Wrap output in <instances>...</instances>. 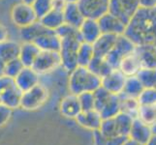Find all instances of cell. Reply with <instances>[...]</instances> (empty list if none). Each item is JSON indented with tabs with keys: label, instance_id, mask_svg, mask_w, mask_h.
<instances>
[{
	"label": "cell",
	"instance_id": "6da1fadb",
	"mask_svg": "<svg viewBox=\"0 0 156 145\" xmlns=\"http://www.w3.org/2000/svg\"><path fill=\"white\" fill-rule=\"evenodd\" d=\"M124 35L136 46L156 45V7L140 8L126 25Z\"/></svg>",
	"mask_w": 156,
	"mask_h": 145
},
{
	"label": "cell",
	"instance_id": "7a4b0ae2",
	"mask_svg": "<svg viewBox=\"0 0 156 145\" xmlns=\"http://www.w3.org/2000/svg\"><path fill=\"white\" fill-rule=\"evenodd\" d=\"M68 87L70 93L74 95L94 92L101 87V78L93 74L87 67L78 66L69 73Z\"/></svg>",
	"mask_w": 156,
	"mask_h": 145
},
{
	"label": "cell",
	"instance_id": "3957f363",
	"mask_svg": "<svg viewBox=\"0 0 156 145\" xmlns=\"http://www.w3.org/2000/svg\"><path fill=\"white\" fill-rule=\"evenodd\" d=\"M94 109L99 112L102 119L115 117L120 112V103L118 95L108 92L103 87L94 91Z\"/></svg>",
	"mask_w": 156,
	"mask_h": 145
},
{
	"label": "cell",
	"instance_id": "277c9868",
	"mask_svg": "<svg viewBox=\"0 0 156 145\" xmlns=\"http://www.w3.org/2000/svg\"><path fill=\"white\" fill-rule=\"evenodd\" d=\"M60 40V48L58 52L61 59V67L70 73L79 66L77 54L82 40L80 36H68Z\"/></svg>",
	"mask_w": 156,
	"mask_h": 145
},
{
	"label": "cell",
	"instance_id": "5b68a950",
	"mask_svg": "<svg viewBox=\"0 0 156 145\" xmlns=\"http://www.w3.org/2000/svg\"><path fill=\"white\" fill-rule=\"evenodd\" d=\"M49 90L41 83L25 91L21 95L20 107L24 110H36L44 105L49 100Z\"/></svg>",
	"mask_w": 156,
	"mask_h": 145
},
{
	"label": "cell",
	"instance_id": "8992f818",
	"mask_svg": "<svg viewBox=\"0 0 156 145\" xmlns=\"http://www.w3.org/2000/svg\"><path fill=\"white\" fill-rule=\"evenodd\" d=\"M135 47L136 45L130 39L127 38L124 34L118 35L116 37V41L114 47L105 56V59L112 69H117L121 59L132 53L135 50Z\"/></svg>",
	"mask_w": 156,
	"mask_h": 145
},
{
	"label": "cell",
	"instance_id": "52a82bcc",
	"mask_svg": "<svg viewBox=\"0 0 156 145\" xmlns=\"http://www.w3.org/2000/svg\"><path fill=\"white\" fill-rule=\"evenodd\" d=\"M139 9V0H110L109 2V13L115 16L126 25Z\"/></svg>",
	"mask_w": 156,
	"mask_h": 145
},
{
	"label": "cell",
	"instance_id": "ba28073f",
	"mask_svg": "<svg viewBox=\"0 0 156 145\" xmlns=\"http://www.w3.org/2000/svg\"><path fill=\"white\" fill-rule=\"evenodd\" d=\"M61 67V59L58 51L41 50L32 65L33 70L41 74H50Z\"/></svg>",
	"mask_w": 156,
	"mask_h": 145
},
{
	"label": "cell",
	"instance_id": "9c48e42d",
	"mask_svg": "<svg viewBox=\"0 0 156 145\" xmlns=\"http://www.w3.org/2000/svg\"><path fill=\"white\" fill-rule=\"evenodd\" d=\"M11 19L16 26L23 28L37 21L38 18L31 5L20 1L11 9Z\"/></svg>",
	"mask_w": 156,
	"mask_h": 145
},
{
	"label": "cell",
	"instance_id": "30bf717a",
	"mask_svg": "<svg viewBox=\"0 0 156 145\" xmlns=\"http://www.w3.org/2000/svg\"><path fill=\"white\" fill-rule=\"evenodd\" d=\"M110 0H79L77 2L84 19L98 20L109 12Z\"/></svg>",
	"mask_w": 156,
	"mask_h": 145
},
{
	"label": "cell",
	"instance_id": "8fae6325",
	"mask_svg": "<svg viewBox=\"0 0 156 145\" xmlns=\"http://www.w3.org/2000/svg\"><path fill=\"white\" fill-rule=\"evenodd\" d=\"M126 76L122 74L118 69H114L101 78V86L108 92L115 95H119L124 87Z\"/></svg>",
	"mask_w": 156,
	"mask_h": 145
},
{
	"label": "cell",
	"instance_id": "7c38bea8",
	"mask_svg": "<svg viewBox=\"0 0 156 145\" xmlns=\"http://www.w3.org/2000/svg\"><path fill=\"white\" fill-rule=\"evenodd\" d=\"M97 21L99 23L101 32L104 34H112L118 36L124 34V31L126 29V24L109 12L104 16H102Z\"/></svg>",
	"mask_w": 156,
	"mask_h": 145
},
{
	"label": "cell",
	"instance_id": "4fadbf2b",
	"mask_svg": "<svg viewBox=\"0 0 156 145\" xmlns=\"http://www.w3.org/2000/svg\"><path fill=\"white\" fill-rule=\"evenodd\" d=\"M14 79L16 86L23 93L40 83V74L32 67H23Z\"/></svg>",
	"mask_w": 156,
	"mask_h": 145
},
{
	"label": "cell",
	"instance_id": "5bb4252c",
	"mask_svg": "<svg viewBox=\"0 0 156 145\" xmlns=\"http://www.w3.org/2000/svg\"><path fill=\"white\" fill-rule=\"evenodd\" d=\"M152 135L153 133L151 130V126L144 123L139 118H135L133 120L128 136L134 141L146 145L149 141V139L151 138Z\"/></svg>",
	"mask_w": 156,
	"mask_h": 145
},
{
	"label": "cell",
	"instance_id": "9a60e30c",
	"mask_svg": "<svg viewBox=\"0 0 156 145\" xmlns=\"http://www.w3.org/2000/svg\"><path fill=\"white\" fill-rule=\"evenodd\" d=\"M79 34L82 42L93 44L102 34L98 21L96 19H84L79 27Z\"/></svg>",
	"mask_w": 156,
	"mask_h": 145
},
{
	"label": "cell",
	"instance_id": "2e32d148",
	"mask_svg": "<svg viewBox=\"0 0 156 145\" xmlns=\"http://www.w3.org/2000/svg\"><path fill=\"white\" fill-rule=\"evenodd\" d=\"M134 51L141 62L142 68H156V45H138Z\"/></svg>",
	"mask_w": 156,
	"mask_h": 145
},
{
	"label": "cell",
	"instance_id": "e0dca14e",
	"mask_svg": "<svg viewBox=\"0 0 156 145\" xmlns=\"http://www.w3.org/2000/svg\"><path fill=\"white\" fill-rule=\"evenodd\" d=\"M59 110H60L62 116L75 119L82 111L78 96L70 93L69 95L64 97L59 104Z\"/></svg>",
	"mask_w": 156,
	"mask_h": 145
},
{
	"label": "cell",
	"instance_id": "ac0fdd59",
	"mask_svg": "<svg viewBox=\"0 0 156 145\" xmlns=\"http://www.w3.org/2000/svg\"><path fill=\"white\" fill-rule=\"evenodd\" d=\"M75 119H76L80 126H82L83 128L87 129V130H90L92 132L95 130H99L102 120H103L101 118L99 112L96 111L95 109L80 111Z\"/></svg>",
	"mask_w": 156,
	"mask_h": 145
},
{
	"label": "cell",
	"instance_id": "d6986e66",
	"mask_svg": "<svg viewBox=\"0 0 156 145\" xmlns=\"http://www.w3.org/2000/svg\"><path fill=\"white\" fill-rule=\"evenodd\" d=\"M34 44L40 48V50L47 51H59L60 48V38L52 30L47 31L46 33L42 34L39 38H37Z\"/></svg>",
	"mask_w": 156,
	"mask_h": 145
},
{
	"label": "cell",
	"instance_id": "ffe728a7",
	"mask_svg": "<svg viewBox=\"0 0 156 145\" xmlns=\"http://www.w3.org/2000/svg\"><path fill=\"white\" fill-rule=\"evenodd\" d=\"M116 35L102 33L99 38L92 44L94 55L99 57H105L114 47L116 41Z\"/></svg>",
	"mask_w": 156,
	"mask_h": 145
},
{
	"label": "cell",
	"instance_id": "44dd1931",
	"mask_svg": "<svg viewBox=\"0 0 156 145\" xmlns=\"http://www.w3.org/2000/svg\"><path fill=\"white\" fill-rule=\"evenodd\" d=\"M40 51V48L34 43L23 42V44H20L19 59L24 67H32Z\"/></svg>",
	"mask_w": 156,
	"mask_h": 145
},
{
	"label": "cell",
	"instance_id": "7402d4cb",
	"mask_svg": "<svg viewBox=\"0 0 156 145\" xmlns=\"http://www.w3.org/2000/svg\"><path fill=\"white\" fill-rule=\"evenodd\" d=\"M117 69L119 70L122 74H124L126 77L136 76L138 72L142 69V65L135 51H133L130 54L123 57Z\"/></svg>",
	"mask_w": 156,
	"mask_h": 145
},
{
	"label": "cell",
	"instance_id": "603a6c76",
	"mask_svg": "<svg viewBox=\"0 0 156 145\" xmlns=\"http://www.w3.org/2000/svg\"><path fill=\"white\" fill-rule=\"evenodd\" d=\"M47 31H49V29H47L38 19L30 25L20 28V38L23 40V42L33 43L37 38H39L42 34L46 33Z\"/></svg>",
	"mask_w": 156,
	"mask_h": 145
},
{
	"label": "cell",
	"instance_id": "cb8c5ba5",
	"mask_svg": "<svg viewBox=\"0 0 156 145\" xmlns=\"http://www.w3.org/2000/svg\"><path fill=\"white\" fill-rule=\"evenodd\" d=\"M63 16L65 23H68L74 27L79 28L84 19L82 12L80 11L78 4L73 2H67L66 6L63 9Z\"/></svg>",
	"mask_w": 156,
	"mask_h": 145
},
{
	"label": "cell",
	"instance_id": "d4e9b609",
	"mask_svg": "<svg viewBox=\"0 0 156 145\" xmlns=\"http://www.w3.org/2000/svg\"><path fill=\"white\" fill-rule=\"evenodd\" d=\"M23 92L14 85V86L6 89L3 92L0 93V100L1 104L10 107L11 109H16L20 107V101Z\"/></svg>",
	"mask_w": 156,
	"mask_h": 145
},
{
	"label": "cell",
	"instance_id": "484cf974",
	"mask_svg": "<svg viewBox=\"0 0 156 145\" xmlns=\"http://www.w3.org/2000/svg\"><path fill=\"white\" fill-rule=\"evenodd\" d=\"M39 20L47 29L52 31H55L63 23H65L63 11L56 9H51L50 12H48L45 16L39 19Z\"/></svg>",
	"mask_w": 156,
	"mask_h": 145
},
{
	"label": "cell",
	"instance_id": "4316f807",
	"mask_svg": "<svg viewBox=\"0 0 156 145\" xmlns=\"http://www.w3.org/2000/svg\"><path fill=\"white\" fill-rule=\"evenodd\" d=\"M20 44L13 40H6L0 43V59L7 63L13 59L19 58Z\"/></svg>",
	"mask_w": 156,
	"mask_h": 145
},
{
	"label": "cell",
	"instance_id": "83f0119b",
	"mask_svg": "<svg viewBox=\"0 0 156 145\" xmlns=\"http://www.w3.org/2000/svg\"><path fill=\"white\" fill-rule=\"evenodd\" d=\"M118 97H119V103H120V111L129 114L134 119L138 118V110L140 107V104L137 98L129 97L122 93L118 95Z\"/></svg>",
	"mask_w": 156,
	"mask_h": 145
},
{
	"label": "cell",
	"instance_id": "f1b7e54d",
	"mask_svg": "<svg viewBox=\"0 0 156 145\" xmlns=\"http://www.w3.org/2000/svg\"><path fill=\"white\" fill-rule=\"evenodd\" d=\"M87 68L93 74H95L96 76H98L101 78L107 76L112 70H114L109 65V63L106 61L105 57H99L95 55L92 58V60L90 61V63L88 64Z\"/></svg>",
	"mask_w": 156,
	"mask_h": 145
},
{
	"label": "cell",
	"instance_id": "f546056e",
	"mask_svg": "<svg viewBox=\"0 0 156 145\" xmlns=\"http://www.w3.org/2000/svg\"><path fill=\"white\" fill-rule=\"evenodd\" d=\"M94 57V50L92 44L82 42L79 47L77 60L78 65L82 67H87L90 61Z\"/></svg>",
	"mask_w": 156,
	"mask_h": 145
},
{
	"label": "cell",
	"instance_id": "4dcf8cb0",
	"mask_svg": "<svg viewBox=\"0 0 156 145\" xmlns=\"http://www.w3.org/2000/svg\"><path fill=\"white\" fill-rule=\"evenodd\" d=\"M144 88V87L143 86V84L136 76L126 77L124 87H123L121 93L129 97H133V98H138Z\"/></svg>",
	"mask_w": 156,
	"mask_h": 145
},
{
	"label": "cell",
	"instance_id": "1f68e13d",
	"mask_svg": "<svg viewBox=\"0 0 156 145\" xmlns=\"http://www.w3.org/2000/svg\"><path fill=\"white\" fill-rule=\"evenodd\" d=\"M114 119H115V125H116V129H117L118 135H119V136H128L134 118L131 117L129 114L124 113V112H121L120 111L119 113L116 114L114 117Z\"/></svg>",
	"mask_w": 156,
	"mask_h": 145
},
{
	"label": "cell",
	"instance_id": "d6a6232c",
	"mask_svg": "<svg viewBox=\"0 0 156 145\" xmlns=\"http://www.w3.org/2000/svg\"><path fill=\"white\" fill-rule=\"evenodd\" d=\"M136 77L144 88L156 87V68H142Z\"/></svg>",
	"mask_w": 156,
	"mask_h": 145
},
{
	"label": "cell",
	"instance_id": "836d02e7",
	"mask_svg": "<svg viewBox=\"0 0 156 145\" xmlns=\"http://www.w3.org/2000/svg\"><path fill=\"white\" fill-rule=\"evenodd\" d=\"M138 118L149 126L155 124L156 114L154 105H140L138 110Z\"/></svg>",
	"mask_w": 156,
	"mask_h": 145
},
{
	"label": "cell",
	"instance_id": "e575fe53",
	"mask_svg": "<svg viewBox=\"0 0 156 145\" xmlns=\"http://www.w3.org/2000/svg\"><path fill=\"white\" fill-rule=\"evenodd\" d=\"M99 131L102 133V135L106 138H111L116 136H119L117 133V129H116V125H115L114 117L109 118V119L102 120Z\"/></svg>",
	"mask_w": 156,
	"mask_h": 145
},
{
	"label": "cell",
	"instance_id": "d590c367",
	"mask_svg": "<svg viewBox=\"0 0 156 145\" xmlns=\"http://www.w3.org/2000/svg\"><path fill=\"white\" fill-rule=\"evenodd\" d=\"M140 105H156V89L144 88L137 98Z\"/></svg>",
	"mask_w": 156,
	"mask_h": 145
},
{
	"label": "cell",
	"instance_id": "8d00e7d4",
	"mask_svg": "<svg viewBox=\"0 0 156 145\" xmlns=\"http://www.w3.org/2000/svg\"><path fill=\"white\" fill-rule=\"evenodd\" d=\"M52 1L53 0H34L31 6L33 8L38 19L52 9Z\"/></svg>",
	"mask_w": 156,
	"mask_h": 145
},
{
	"label": "cell",
	"instance_id": "74e56055",
	"mask_svg": "<svg viewBox=\"0 0 156 145\" xmlns=\"http://www.w3.org/2000/svg\"><path fill=\"white\" fill-rule=\"evenodd\" d=\"M24 66L23 65V63L20 62L19 58H16L11 60L7 63H5V69H4V74L15 78L18 76V74L23 70Z\"/></svg>",
	"mask_w": 156,
	"mask_h": 145
},
{
	"label": "cell",
	"instance_id": "f35d334b",
	"mask_svg": "<svg viewBox=\"0 0 156 145\" xmlns=\"http://www.w3.org/2000/svg\"><path fill=\"white\" fill-rule=\"evenodd\" d=\"M78 96L82 111H87L94 109V93L93 92H83Z\"/></svg>",
	"mask_w": 156,
	"mask_h": 145
},
{
	"label": "cell",
	"instance_id": "ab89813d",
	"mask_svg": "<svg viewBox=\"0 0 156 145\" xmlns=\"http://www.w3.org/2000/svg\"><path fill=\"white\" fill-rule=\"evenodd\" d=\"M55 32L60 39L64 38V37H68V36H80L79 28L74 27V26L70 25L68 23H63L60 27H58Z\"/></svg>",
	"mask_w": 156,
	"mask_h": 145
},
{
	"label": "cell",
	"instance_id": "60d3db41",
	"mask_svg": "<svg viewBox=\"0 0 156 145\" xmlns=\"http://www.w3.org/2000/svg\"><path fill=\"white\" fill-rule=\"evenodd\" d=\"M13 115V109H11L10 107L0 104V127H3L12 118Z\"/></svg>",
	"mask_w": 156,
	"mask_h": 145
},
{
	"label": "cell",
	"instance_id": "b9f144b4",
	"mask_svg": "<svg viewBox=\"0 0 156 145\" xmlns=\"http://www.w3.org/2000/svg\"><path fill=\"white\" fill-rule=\"evenodd\" d=\"M15 84V79L13 78H10L6 74H3V76L0 77V93L3 92L6 89L14 86Z\"/></svg>",
	"mask_w": 156,
	"mask_h": 145
},
{
	"label": "cell",
	"instance_id": "7bdbcfd3",
	"mask_svg": "<svg viewBox=\"0 0 156 145\" xmlns=\"http://www.w3.org/2000/svg\"><path fill=\"white\" fill-rule=\"evenodd\" d=\"M129 138L126 136H116L111 138H107L106 145H123Z\"/></svg>",
	"mask_w": 156,
	"mask_h": 145
},
{
	"label": "cell",
	"instance_id": "ee69618b",
	"mask_svg": "<svg viewBox=\"0 0 156 145\" xmlns=\"http://www.w3.org/2000/svg\"><path fill=\"white\" fill-rule=\"evenodd\" d=\"M107 138L102 135L99 130L93 131V142L94 145H106Z\"/></svg>",
	"mask_w": 156,
	"mask_h": 145
},
{
	"label": "cell",
	"instance_id": "f6af8a7d",
	"mask_svg": "<svg viewBox=\"0 0 156 145\" xmlns=\"http://www.w3.org/2000/svg\"><path fill=\"white\" fill-rule=\"evenodd\" d=\"M9 39V30L3 23L0 22V43Z\"/></svg>",
	"mask_w": 156,
	"mask_h": 145
},
{
	"label": "cell",
	"instance_id": "bcb514c9",
	"mask_svg": "<svg viewBox=\"0 0 156 145\" xmlns=\"http://www.w3.org/2000/svg\"><path fill=\"white\" fill-rule=\"evenodd\" d=\"M140 8L151 9L156 7V0H139Z\"/></svg>",
	"mask_w": 156,
	"mask_h": 145
},
{
	"label": "cell",
	"instance_id": "7dc6e473",
	"mask_svg": "<svg viewBox=\"0 0 156 145\" xmlns=\"http://www.w3.org/2000/svg\"><path fill=\"white\" fill-rule=\"evenodd\" d=\"M67 0H53L52 1V9L63 11L64 7L66 6Z\"/></svg>",
	"mask_w": 156,
	"mask_h": 145
},
{
	"label": "cell",
	"instance_id": "c3c4849f",
	"mask_svg": "<svg viewBox=\"0 0 156 145\" xmlns=\"http://www.w3.org/2000/svg\"><path fill=\"white\" fill-rule=\"evenodd\" d=\"M123 145H143V144L138 143V142H136V141H134V140H132L131 138H128L127 140L125 141V143L123 144Z\"/></svg>",
	"mask_w": 156,
	"mask_h": 145
},
{
	"label": "cell",
	"instance_id": "681fc988",
	"mask_svg": "<svg viewBox=\"0 0 156 145\" xmlns=\"http://www.w3.org/2000/svg\"><path fill=\"white\" fill-rule=\"evenodd\" d=\"M146 145H156V135H152L151 138L149 139V141Z\"/></svg>",
	"mask_w": 156,
	"mask_h": 145
},
{
	"label": "cell",
	"instance_id": "f907efd6",
	"mask_svg": "<svg viewBox=\"0 0 156 145\" xmlns=\"http://www.w3.org/2000/svg\"><path fill=\"white\" fill-rule=\"evenodd\" d=\"M4 69H5V62H3L0 59V77L4 74Z\"/></svg>",
	"mask_w": 156,
	"mask_h": 145
},
{
	"label": "cell",
	"instance_id": "816d5d0a",
	"mask_svg": "<svg viewBox=\"0 0 156 145\" xmlns=\"http://www.w3.org/2000/svg\"><path fill=\"white\" fill-rule=\"evenodd\" d=\"M21 2H23V3H26V4L31 5L32 3L34 2V0H21Z\"/></svg>",
	"mask_w": 156,
	"mask_h": 145
},
{
	"label": "cell",
	"instance_id": "f5cc1de1",
	"mask_svg": "<svg viewBox=\"0 0 156 145\" xmlns=\"http://www.w3.org/2000/svg\"><path fill=\"white\" fill-rule=\"evenodd\" d=\"M151 130H152V133H153V135H156V123L151 126Z\"/></svg>",
	"mask_w": 156,
	"mask_h": 145
},
{
	"label": "cell",
	"instance_id": "db71d44e",
	"mask_svg": "<svg viewBox=\"0 0 156 145\" xmlns=\"http://www.w3.org/2000/svg\"><path fill=\"white\" fill-rule=\"evenodd\" d=\"M79 0H67V2H73V3H77Z\"/></svg>",
	"mask_w": 156,
	"mask_h": 145
},
{
	"label": "cell",
	"instance_id": "11a10c76",
	"mask_svg": "<svg viewBox=\"0 0 156 145\" xmlns=\"http://www.w3.org/2000/svg\"><path fill=\"white\" fill-rule=\"evenodd\" d=\"M154 107H155V114H156V105H154Z\"/></svg>",
	"mask_w": 156,
	"mask_h": 145
},
{
	"label": "cell",
	"instance_id": "9f6ffc18",
	"mask_svg": "<svg viewBox=\"0 0 156 145\" xmlns=\"http://www.w3.org/2000/svg\"><path fill=\"white\" fill-rule=\"evenodd\" d=\"M0 104H1V100H0Z\"/></svg>",
	"mask_w": 156,
	"mask_h": 145
},
{
	"label": "cell",
	"instance_id": "6f0895ef",
	"mask_svg": "<svg viewBox=\"0 0 156 145\" xmlns=\"http://www.w3.org/2000/svg\"><path fill=\"white\" fill-rule=\"evenodd\" d=\"M155 89H156V87H155Z\"/></svg>",
	"mask_w": 156,
	"mask_h": 145
}]
</instances>
